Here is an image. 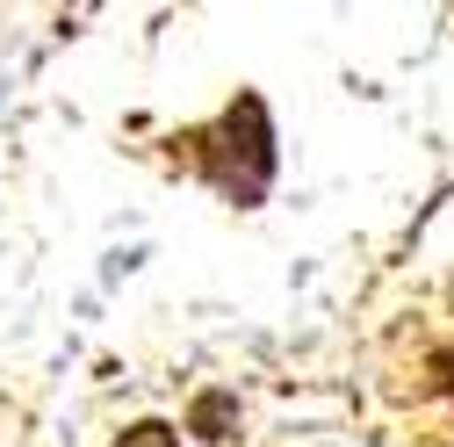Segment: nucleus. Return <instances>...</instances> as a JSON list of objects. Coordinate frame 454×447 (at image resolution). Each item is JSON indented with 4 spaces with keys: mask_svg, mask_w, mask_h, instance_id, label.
Returning a JSON list of instances; mask_svg holds the SVG:
<instances>
[{
    "mask_svg": "<svg viewBox=\"0 0 454 447\" xmlns=\"http://www.w3.org/2000/svg\"><path fill=\"white\" fill-rule=\"evenodd\" d=\"M123 447H174V433H166V426H137Z\"/></svg>",
    "mask_w": 454,
    "mask_h": 447,
    "instance_id": "1",
    "label": "nucleus"
}]
</instances>
